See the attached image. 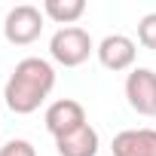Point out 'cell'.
<instances>
[{
  "label": "cell",
  "instance_id": "ba28073f",
  "mask_svg": "<svg viewBox=\"0 0 156 156\" xmlns=\"http://www.w3.org/2000/svg\"><path fill=\"white\" fill-rule=\"evenodd\" d=\"M55 147H58V156H98L101 138L86 122V126H80L76 132H70L64 138H55Z\"/></svg>",
  "mask_w": 156,
  "mask_h": 156
},
{
  "label": "cell",
  "instance_id": "8992f818",
  "mask_svg": "<svg viewBox=\"0 0 156 156\" xmlns=\"http://www.w3.org/2000/svg\"><path fill=\"white\" fill-rule=\"evenodd\" d=\"M95 55H98L101 67L119 73V70H132V67H135L138 46H135V40L126 37V34H107V37L95 46Z\"/></svg>",
  "mask_w": 156,
  "mask_h": 156
},
{
  "label": "cell",
  "instance_id": "52a82bcc",
  "mask_svg": "<svg viewBox=\"0 0 156 156\" xmlns=\"http://www.w3.org/2000/svg\"><path fill=\"white\" fill-rule=\"evenodd\" d=\"M113 156H156V129H122L110 141Z\"/></svg>",
  "mask_w": 156,
  "mask_h": 156
},
{
  "label": "cell",
  "instance_id": "6da1fadb",
  "mask_svg": "<svg viewBox=\"0 0 156 156\" xmlns=\"http://www.w3.org/2000/svg\"><path fill=\"white\" fill-rule=\"evenodd\" d=\"M52 89H55V67L46 58L28 55L12 67L9 80L3 86V101L12 113L28 116L40 110V104L52 95Z\"/></svg>",
  "mask_w": 156,
  "mask_h": 156
},
{
  "label": "cell",
  "instance_id": "277c9868",
  "mask_svg": "<svg viewBox=\"0 0 156 156\" xmlns=\"http://www.w3.org/2000/svg\"><path fill=\"white\" fill-rule=\"evenodd\" d=\"M126 101L141 116H156V70L132 67L126 76Z\"/></svg>",
  "mask_w": 156,
  "mask_h": 156
},
{
  "label": "cell",
  "instance_id": "30bf717a",
  "mask_svg": "<svg viewBox=\"0 0 156 156\" xmlns=\"http://www.w3.org/2000/svg\"><path fill=\"white\" fill-rule=\"evenodd\" d=\"M138 43L144 49H153L156 52V12H147L138 22Z\"/></svg>",
  "mask_w": 156,
  "mask_h": 156
},
{
  "label": "cell",
  "instance_id": "8fae6325",
  "mask_svg": "<svg viewBox=\"0 0 156 156\" xmlns=\"http://www.w3.org/2000/svg\"><path fill=\"white\" fill-rule=\"evenodd\" d=\"M0 156H37V147L25 138H12L0 147Z\"/></svg>",
  "mask_w": 156,
  "mask_h": 156
},
{
  "label": "cell",
  "instance_id": "5b68a950",
  "mask_svg": "<svg viewBox=\"0 0 156 156\" xmlns=\"http://www.w3.org/2000/svg\"><path fill=\"white\" fill-rule=\"evenodd\" d=\"M43 122H46V132H49L52 138H64V135L76 132L80 126H86L89 119H86V110H83L80 101H73V98H58V101H52V104L46 107Z\"/></svg>",
  "mask_w": 156,
  "mask_h": 156
},
{
  "label": "cell",
  "instance_id": "7a4b0ae2",
  "mask_svg": "<svg viewBox=\"0 0 156 156\" xmlns=\"http://www.w3.org/2000/svg\"><path fill=\"white\" fill-rule=\"evenodd\" d=\"M95 52V43L89 37L86 28L70 25V28H58L49 40V55L55 64L61 67H80L89 61V55Z\"/></svg>",
  "mask_w": 156,
  "mask_h": 156
},
{
  "label": "cell",
  "instance_id": "3957f363",
  "mask_svg": "<svg viewBox=\"0 0 156 156\" xmlns=\"http://www.w3.org/2000/svg\"><path fill=\"white\" fill-rule=\"evenodd\" d=\"M43 9L31 6V3H19L6 12L3 19V37L12 46H31L40 34H43Z\"/></svg>",
  "mask_w": 156,
  "mask_h": 156
},
{
  "label": "cell",
  "instance_id": "9c48e42d",
  "mask_svg": "<svg viewBox=\"0 0 156 156\" xmlns=\"http://www.w3.org/2000/svg\"><path fill=\"white\" fill-rule=\"evenodd\" d=\"M83 12H86V0H46L43 3V16L61 28H70L73 22H80Z\"/></svg>",
  "mask_w": 156,
  "mask_h": 156
}]
</instances>
